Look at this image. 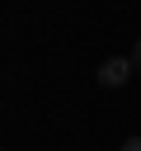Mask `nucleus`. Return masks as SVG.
<instances>
[{
  "label": "nucleus",
  "mask_w": 141,
  "mask_h": 151,
  "mask_svg": "<svg viewBox=\"0 0 141 151\" xmlns=\"http://www.w3.org/2000/svg\"><path fill=\"white\" fill-rule=\"evenodd\" d=\"M132 66L141 71V38H136V47H132Z\"/></svg>",
  "instance_id": "obj_3"
},
{
  "label": "nucleus",
  "mask_w": 141,
  "mask_h": 151,
  "mask_svg": "<svg viewBox=\"0 0 141 151\" xmlns=\"http://www.w3.org/2000/svg\"><path fill=\"white\" fill-rule=\"evenodd\" d=\"M132 71H136L132 57H108V61L99 66V85H103V90H122V85L132 80Z\"/></svg>",
  "instance_id": "obj_1"
},
{
  "label": "nucleus",
  "mask_w": 141,
  "mask_h": 151,
  "mask_svg": "<svg viewBox=\"0 0 141 151\" xmlns=\"http://www.w3.org/2000/svg\"><path fill=\"white\" fill-rule=\"evenodd\" d=\"M118 151H141V137H127V142H122Z\"/></svg>",
  "instance_id": "obj_2"
}]
</instances>
